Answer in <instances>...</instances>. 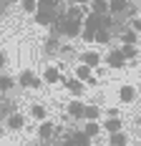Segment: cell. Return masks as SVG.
Masks as SVG:
<instances>
[{
	"label": "cell",
	"instance_id": "obj_23",
	"mask_svg": "<svg viewBox=\"0 0 141 146\" xmlns=\"http://www.w3.org/2000/svg\"><path fill=\"white\" fill-rule=\"evenodd\" d=\"M128 25H131V30H134V33H141V18H134Z\"/></svg>",
	"mask_w": 141,
	"mask_h": 146
},
{
	"label": "cell",
	"instance_id": "obj_22",
	"mask_svg": "<svg viewBox=\"0 0 141 146\" xmlns=\"http://www.w3.org/2000/svg\"><path fill=\"white\" fill-rule=\"evenodd\" d=\"M20 5H23L25 13H38V0H23Z\"/></svg>",
	"mask_w": 141,
	"mask_h": 146
},
{
	"label": "cell",
	"instance_id": "obj_2",
	"mask_svg": "<svg viewBox=\"0 0 141 146\" xmlns=\"http://www.w3.org/2000/svg\"><path fill=\"white\" fill-rule=\"evenodd\" d=\"M81 63L88 66V68H98L101 66V53H96V50H83L81 53Z\"/></svg>",
	"mask_w": 141,
	"mask_h": 146
},
{
	"label": "cell",
	"instance_id": "obj_21",
	"mask_svg": "<svg viewBox=\"0 0 141 146\" xmlns=\"http://www.w3.org/2000/svg\"><path fill=\"white\" fill-rule=\"evenodd\" d=\"M13 86H15L13 78H8V76H0V93H8Z\"/></svg>",
	"mask_w": 141,
	"mask_h": 146
},
{
	"label": "cell",
	"instance_id": "obj_18",
	"mask_svg": "<svg viewBox=\"0 0 141 146\" xmlns=\"http://www.w3.org/2000/svg\"><path fill=\"white\" fill-rule=\"evenodd\" d=\"M93 40H96V43H101V45H106L108 40H111V30H108V28H101L98 33H96V38H93Z\"/></svg>",
	"mask_w": 141,
	"mask_h": 146
},
{
	"label": "cell",
	"instance_id": "obj_26",
	"mask_svg": "<svg viewBox=\"0 0 141 146\" xmlns=\"http://www.w3.org/2000/svg\"><path fill=\"white\" fill-rule=\"evenodd\" d=\"M3 133H5V129H3V126H0V139H3Z\"/></svg>",
	"mask_w": 141,
	"mask_h": 146
},
{
	"label": "cell",
	"instance_id": "obj_10",
	"mask_svg": "<svg viewBox=\"0 0 141 146\" xmlns=\"http://www.w3.org/2000/svg\"><path fill=\"white\" fill-rule=\"evenodd\" d=\"M66 88H68V91L73 93V96H81V93L86 91L83 81H78V78H73V81H68V83H66Z\"/></svg>",
	"mask_w": 141,
	"mask_h": 146
},
{
	"label": "cell",
	"instance_id": "obj_3",
	"mask_svg": "<svg viewBox=\"0 0 141 146\" xmlns=\"http://www.w3.org/2000/svg\"><path fill=\"white\" fill-rule=\"evenodd\" d=\"M58 131L56 123H51V121H41V126H38V136H41L43 141H48V139H53Z\"/></svg>",
	"mask_w": 141,
	"mask_h": 146
},
{
	"label": "cell",
	"instance_id": "obj_1",
	"mask_svg": "<svg viewBox=\"0 0 141 146\" xmlns=\"http://www.w3.org/2000/svg\"><path fill=\"white\" fill-rule=\"evenodd\" d=\"M106 66H108V68H124V66H126V58H124L121 48H116V50H111V53L106 56Z\"/></svg>",
	"mask_w": 141,
	"mask_h": 146
},
{
	"label": "cell",
	"instance_id": "obj_13",
	"mask_svg": "<svg viewBox=\"0 0 141 146\" xmlns=\"http://www.w3.org/2000/svg\"><path fill=\"white\" fill-rule=\"evenodd\" d=\"M35 78H38V76H35L33 71H23V73H20V86H25V88H33Z\"/></svg>",
	"mask_w": 141,
	"mask_h": 146
},
{
	"label": "cell",
	"instance_id": "obj_17",
	"mask_svg": "<svg viewBox=\"0 0 141 146\" xmlns=\"http://www.w3.org/2000/svg\"><path fill=\"white\" fill-rule=\"evenodd\" d=\"M136 38H139V33H134L131 28L121 33V43H124V45H134V43H136Z\"/></svg>",
	"mask_w": 141,
	"mask_h": 146
},
{
	"label": "cell",
	"instance_id": "obj_27",
	"mask_svg": "<svg viewBox=\"0 0 141 146\" xmlns=\"http://www.w3.org/2000/svg\"><path fill=\"white\" fill-rule=\"evenodd\" d=\"M139 121H141V116H139Z\"/></svg>",
	"mask_w": 141,
	"mask_h": 146
},
{
	"label": "cell",
	"instance_id": "obj_12",
	"mask_svg": "<svg viewBox=\"0 0 141 146\" xmlns=\"http://www.w3.org/2000/svg\"><path fill=\"white\" fill-rule=\"evenodd\" d=\"M118 96H121V101H124V103H131L134 98H136V91H134V86H121Z\"/></svg>",
	"mask_w": 141,
	"mask_h": 146
},
{
	"label": "cell",
	"instance_id": "obj_4",
	"mask_svg": "<svg viewBox=\"0 0 141 146\" xmlns=\"http://www.w3.org/2000/svg\"><path fill=\"white\" fill-rule=\"evenodd\" d=\"M5 126H8V129H13V131H20V129L25 126L23 113H18V111H15V113H10V116H8V121H5Z\"/></svg>",
	"mask_w": 141,
	"mask_h": 146
},
{
	"label": "cell",
	"instance_id": "obj_20",
	"mask_svg": "<svg viewBox=\"0 0 141 146\" xmlns=\"http://www.w3.org/2000/svg\"><path fill=\"white\" fill-rule=\"evenodd\" d=\"M121 53H124V58H126V60H131V58L139 56V48H136V45H121Z\"/></svg>",
	"mask_w": 141,
	"mask_h": 146
},
{
	"label": "cell",
	"instance_id": "obj_15",
	"mask_svg": "<svg viewBox=\"0 0 141 146\" xmlns=\"http://www.w3.org/2000/svg\"><path fill=\"white\" fill-rule=\"evenodd\" d=\"M121 126H124L121 118H108V121L103 123V129H106L108 133H118V131H121Z\"/></svg>",
	"mask_w": 141,
	"mask_h": 146
},
{
	"label": "cell",
	"instance_id": "obj_9",
	"mask_svg": "<svg viewBox=\"0 0 141 146\" xmlns=\"http://www.w3.org/2000/svg\"><path fill=\"white\" fill-rule=\"evenodd\" d=\"M76 78H78V81H83V83H88V81L93 78V76H91V68L83 66V63H81V66H76Z\"/></svg>",
	"mask_w": 141,
	"mask_h": 146
},
{
	"label": "cell",
	"instance_id": "obj_16",
	"mask_svg": "<svg viewBox=\"0 0 141 146\" xmlns=\"http://www.w3.org/2000/svg\"><path fill=\"white\" fill-rule=\"evenodd\" d=\"M98 113H101V106H93V103H91V106H86L83 118H86V121H96V118H98Z\"/></svg>",
	"mask_w": 141,
	"mask_h": 146
},
{
	"label": "cell",
	"instance_id": "obj_5",
	"mask_svg": "<svg viewBox=\"0 0 141 146\" xmlns=\"http://www.w3.org/2000/svg\"><path fill=\"white\" fill-rule=\"evenodd\" d=\"M91 13L106 18V15L111 13V10H108V0H91Z\"/></svg>",
	"mask_w": 141,
	"mask_h": 146
},
{
	"label": "cell",
	"instance_id": "obj_7",
	"mask_svg": "<svg viewBox=\"0 0 141 146\" xmlns=\"http://www.w3.org/2000/svg\"><path fill=\"white\" fill-rule=\"evenodd\" d=\"M108 10L113 15H124L128 10V0H108Z\"/></svg>",
	"mask_w": 141,
	"mask_h": 146
},
{
	"label": "cell",
	"instance_id": "obj_14",
	"mask_svg": "<svg viewBox=\"0 0 141 146\" xmlns=\"http://www.w3.org/2000/svg\"><path fill=\"white\" fill-rule=\"evenodd\" d=\"M108 144H111V146H126V144H128V136H126L124 131H118V133H111Z\"/></svg>",
	"mask_w": 141,
	"mask_h": 146
},
{
	"label": "cell",
	"instance_id": "obj_25",
	"mask_svg": "<svg viewBox=\"0 0 141 146\" xmlns=\"http://www.w3.org/2000/svg\"><path fill=\"white\" fill-rule=\"evenodd\" d=\"M5 63H8V58H5V53H3V50H0V71H3V68H5Z\"/></svg>",
	"mask_w": 141,
	"mask_h": 146
},
{
	"label": "cell",
	"instance_id": "obj_24",
	"mask_svg": "<svg viewBox=\"0 0 141 146\" xmlns=\"http://www.w3.org/2000/svg\"><path fill=\"white\" fill-rule=\"evenodd\" d=\"M106 113H108V118H118V108H108Z\"/></svg>",
	"mask_w": 141,
	"mask_h": 146
},
{
	"label": "cell",
	"instance_id": "obj_6",
	"mask_svg": "<svg viewBox=\"0 0 141 146\" xmlns=\"http://www.w3.org/2000/svg\"><path fill=\"white\" fill-rule=\"evenodd\" d=\"M61 78H63V76H61V71H58L56 66H48L45 73H43V81H45V83H61Z\"/></svg>",
	"mask_w": 141,
	"mask_h": 146
},
{
	"label": "cell",
	"instance_id": "obj_11",
	"mask_svg": "<svg viewBox=\"0 0 141 146\" xmlns=\"http://www.w3.org/2000/svg\"><path fill=\"white\" fill-rule=\"evenodd\" d=\"M101 129H103L101 123H96V121H88V123L83 126V133L88 136V139H93V136H98V133H101Z\"/></svg>",
	"mask_w": 141,
	"mask_h": 146
},
{
	"label": "cell",
	"instance_id": "obj_19",
	"mask_svg": "<svg viewBox=\"0 0 141 146\" xmlns=\"http://www.w3.org/2000/svg\"><path fill=\"white\" fill-rule=\"evenodd\" d=\"M30 113H33V118H38V121H45V106L43 103H33Z\"/></svg>",
	"mask_w": 141,
	"mask_h": 146
},
{
	"label": "cell",
	"instance_id": "obj_8",
	"mask_svg": "<svg viewBox=\"0 0 141 146\" xmlns=\"http://www.w3.org/2000/svg\"><path fill=\"white\" fill-rule=\"evenodd\" d=\"M83 111H86V106H83L81 101H78V98L68 103V113H70L73 118H83Z\"/></svg>",
	"mask_w": 141,
	"mask_h": 146
}]
</instances>
